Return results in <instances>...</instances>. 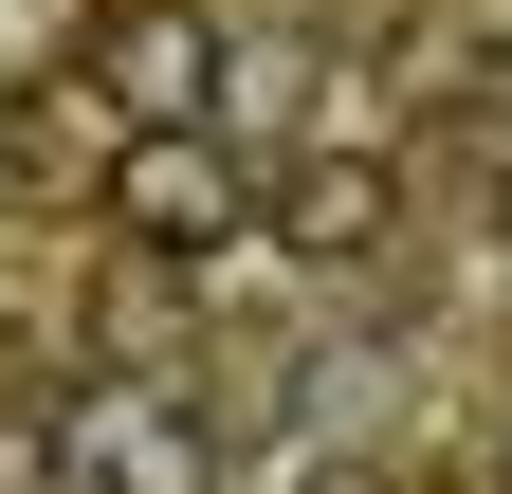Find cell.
I'll list each match as a JSON object with an SVG mask.
<instances>
[{
    "mask_svg": "<svg viewBox=\"0 0 512 494\" xmlns=\"http://www.w3.org/2000/svg\"><path fill=\"white\" fill-rule=\"evenodd\" d=\"M311 494H384V476H311Z\"/></svg>",
    "mask_w": 512,
    "mask_h": 494,
    "instance_id": "cell-6",
    "label": "cell"
},
{
    "mask_svg": "<svg viewBox=\"0 0 512 494\" xmlns=\"http://www.w3.org/2000/svg\"><path fill=\"white\" fill-rule=\"evenodd\" d=\"M275 220H293V257H366V238L403 220V183H384V147H311Z\"/></svg>",
    "mask_w": 512,
    "mask_h": 494,
    "instance_id": "cell-4",
    "label": "cell"
},
{
    "mask_svg": "<svg viewBox=\"0 0 512 494\" xmlns=\"http://www.w3.org/2000/svg\"><path fill=\"white\" fill-rule=\"evenodd\" d=\"M74 74L128 110V129H202V74H220V19L202 0H128V19H92Z\"/></svg>",
    "mask_w": 512,
    "mask_h": 494,
    "instance_id": "cell-3",
    "label": "cell"
},
{
    "mask_svg": "<svg viewBox=\"0 0 512 494\" xmlns=\"http://www.w3.org/2000/svg\"><path fill=\"white\" fill-rule=\"evenodd\" d=\"M494 476H512V440H494Z\"/></svg>",
    "mask_w": 512,
    "mask_h": 494,
    "instance_id": "cell-8",
    "label": "cell"
},
{
    "mask_svg": "<svg viewBox=\"0 0 512 494\" xmlns=\"http://www.w3.org/2000/svg\"><path fill=\"white\" fill-rule=\"evenodd\" d=\"M37 440H55V476H74V494H220V421L183 403V385H128V366H110V385H74Z\"/></svg>",
    "mask_w": 512,
    "mask_h": 494,
    "instance_id": "cell-1",
    "label": "cell"
},
{
    "mask_svg": "<svg viewBox=\"0 0 512 494\" xmlns=\"http://www.w3.org/2000/svg\"><path fill=\"white\" fill-rule=\"evenodd\" d=\"M494 92H512V55H494Z\"/></svg>",
    "mask_w": 512,
    "mask_h": 494,
    "instance_id": "cell-7",
    "label": "cell"
},
{
    "mask_svg": "<svg viewBox=\"0 0 512 494\" xmlns=\"http://www.w3.org/2000/svg\"><path fill=\"white\" fill-rule=\"evenodd\" d=\"M238 147L220 129H128L110 147V238H128V257H147V275H202V257H238Z\"/></svg>",
    "mask_w": 512,
    "mask_h": 494,
    "instance_id": "cell-2",
    "label": "cell"
},
{
    "mask_svg": "<svg viewBox=\"0 0 512 494\" xmlns=\"http://www.w3.org/2000/svg\"><path fill=\"white\" fill-rule=\"evenodd\" d=\"M74 55H92V19H74V0H0V110H19V92H55Z\"/></svg>",
    "mask_w": 512,
    "mask_h": 494,
    "instance_id": "cell-5",
    "label": "cell"
}]
</instances>
